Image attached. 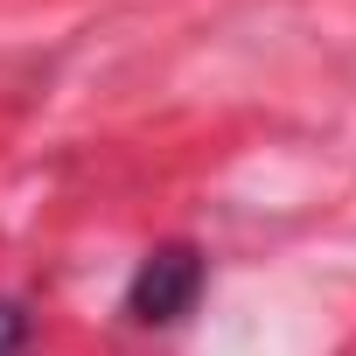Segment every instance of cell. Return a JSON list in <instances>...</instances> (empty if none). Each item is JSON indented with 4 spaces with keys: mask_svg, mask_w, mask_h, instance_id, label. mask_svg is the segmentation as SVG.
<instances>
[{
    "mask_svg": "<svg viewBox=\"0 0 356 356\" xmlns=\"http://www.w3.org/2000/svg\"><path fill=\"white\" fill-rule=\"evenodd\" d=\"M196 293H203V252L168 238V245H154L140 259V273L126 286V314L147 321V328H168V321H182L196 307Z\"/></svg>",
    "mask_w": 356,
    "mask_h": 356,
    "instance_id": "1",
    "label": "cell"
},
{
    "mask_svg": "<svg viewBox=\"0 0 356 356\" xmlns=\"http://www.w3.org/2000/svg\"><path fill=\"white\" fill-rule=\"evenodd\" d=\"M22 342H29V314H22V300H0V356H22Z\"/></svg>",
    "mask_w": 356,
    "mask_h": 356,
    "instance_id": "2",
    "label": "cell"
}]
</instances>
